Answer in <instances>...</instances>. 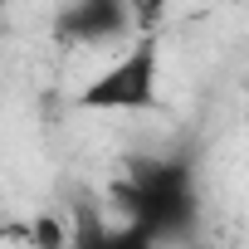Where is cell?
<instances>
[{
	"instance_id": "cell-1",
	"label": "cell",
	"mask_w": 249,
	"mask_h": 249,
	"mask_svg": "<svg viewBox=\"0 0 249 249\" xmlns=\"http://www.w3.org/2000/svg\"><path fill=\"white\" fill-rule=\"evenodd\" d=\"M107 205L122 220H137V225L157 230V239L186 234L196 225V176H191V161L171 157V161L137 166V176L107 186Z\"/></svg>"
},
{
	"instance_id": "cell-2",
	"label": "cell",
	"mask_w": 249,
	"mask_h": 249,
	"mask_svg": "<svg viewBox=\"0 0 249 249\" xmlns=\"http://www.w3.org/2000/svg\"><path fill=\"white\" fill-rule=\"evenodd\" d=\"M157 69H161V44H157V35H142L112 69H103L88 88H78V107L147 112V107H157Z\"/></svg>"
},
{
	"instance_id": "cell-3",
	"label": "cell",
	"mask_w": 249,
	"mask_h": 249,
	"mask_svg": "<svg viewBox=\"0 0 249 249\" xmlns=\"http://www.w3.org/2000/svg\"><path fill=\"white\" fill-rule=\"evenodd\" d=\"M64 44H107V39H127L137 35L132 0H73V5L54 20Z\"/></svg>"
},
{
	"instance_id": "cell-4",
	"label": "cell",
	"mask_w": 249,
	"mask_h": 249,
	"mask_svg": "<svg viewBox=\"0 0 249 249\" xmlns=\"http://www.w3.org/2000/svg\"><path fill=\"white\" fill-rule=\"evenodd\" d=\"M73 225H64L59 215H35L30 220V249H69Z\"/></svg>"
},
{
	"instance_id": "cell-5",
	"label": "cell",
	"mask_w": 249,
	"mask_h": 249,
	"mask_svg": "<svg viewBox=\"0 0 249 249\" xmlns=\"http://www.w3.org/2000/svg\"><path fill=\"white\" fill-rule=\"evenodd\" d=\"M132 15H137V35H157V25L166 15V0H132Z\"/></svg>"
},
{
	"instance_id": "cell-6",
	"label": "cell",
	"mask_w": 249,
	"mask_h": 249,
	"mask_svg": "<svg viewBox=\"0 0 249 249\" xmlns=\"http://www.w3.org/2000/svg\"><path fill=\"white\" fill-rule=\"evenodd\" d=\"M244 122H249V107H244Z\"/></svg>"
}]
</instances>
